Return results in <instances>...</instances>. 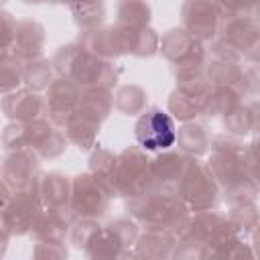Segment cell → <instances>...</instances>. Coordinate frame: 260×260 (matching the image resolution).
<instances>
[{
	"instance_id": "cell-1",
	"label": "cell",
	"mask_w": 260,
	"mask_h": 260,
	"mask_svg": "<svg viewBox=\"0 0 260 260\" xmlns=\"http://www.w3.org/2000/svg\"><path fill=\"white\" fill-rule=\"evenodd\" d=\"M128 209L140 223L146 225V230H167L173 234H179L189 211L177 193L160 187H150L148 191L132 197Z\"/></svg>"
},
{
	"instance_id": "cell-2",
	"label": "cell",
	"mask_w": 260,
	"mask_h": 260,
	"mask_svg": "<svg viewBox=\"0 0 260 260\" xmlns=\"http://www.w3.org/2000/svg\"><path fill=\"white\" fill-rule=\"evenodd\" d=\"M53 65L61 77L71 79L79 87H112L116 83V69L108 59H102L81 45H67L57 51Z\"/></svg>"
},
{
	"instance_id": "cell-3",
	"label": "cell",
	"mask_w": 260,
	"mask_h": 260,
	"mask_svg": "<svg viewBox=\"0 0 260 260\" xmlns=\"http://www.w3.org/2000/svg\"><path fill=\"white\" fill-rule=\"evenodd\" d=\"M2 142L8 150L26 148L43 158H55L67 148L65 134L45 122V118L32 122H12L4 128Z\"/></svg>"
},
{
	"instance_id": "cell-4",
	"label": "cell",
	"mask_w": 260,
	"mask_h": 260,
	"mask_svg": "<svg viewBox=\"0 0 260 260\" xmlns=\"http://www.w3.org/2000/svg\"><path fill=\"white\" fill-rule=\"evenodd\" d=\"M152 187L150 158L140 148H126L118 160L108 185L110 193L116 197H136Z\"/></svg>"
},
{
	"instance_id": "cell-5",
	"label": "cell",
	"mask_w": 260,
	"mask_h": 260,
	"mask_svg": "<svg viewBox=\"0 0 260 260\" xmlns=\"http://www.w3.org/2000/svg\"><path fill=\"white\" fill-rule=\"evenodd\" d=\"M177 195L187 205V209L205 211L215 207L217 201V185L211 171L195 158H189L185 171L177 185Z\"/></svg>"
},
{
	"instance_id": "cell-6",
	"label": "cell",
	"mask_w": 260,
	"mask_h": 260,
	"mask_svg": "<svg viewBox=\"0 0 260 260\" xmlns=\"http://www.w3.org/2000/svg\"><path fill=\"white\" fill-rule=\"evenodd\" d=\"M136 238H138V225L134 221L118 219L110 225H104V228L100 225L83 250L93 258L98 256L118 258L128 254L126 250L136 244Z\"/></svg>"
},
{
	"instance_id": "cell-7",
	"label": "cell",
	"mask_w": 260,
	"mask_h": 260,
	"mask_svg": "<svg viewBox=\"0 0 260 260\" xmlns=\"http://www.w3.org/2000/svg\"><path fill=\"white\" fill-rule=\"evenodd\" d=\"M110 189L95 175H79L71 181L69 207L81 217H100L110 205Z\"/></svg>"
},
{
	"instance_id": "cell-8",
	"label": "cell",
	"mask_w": 260,
	"mask_h": 260,
	"mask_svg": "<svg viewBox=\"0 0 260 260\" xmlns=\"http://www.w3.org/2000/svg\"><path fill=\"white\" fill-rule=\"evenodd\" d=\"M175 122L173 118L158 110H144L136 122V140L144 150H165L175 144Z\"/></svg>"
},
{
	"instance_id": "cell-9",
	"label": "cell",
	"mask_w": 260,
	"mask_h": 260,
	"mask_svg": "<svg viewBox=\"0 0 260 260\" xmlns=\"http://www.w3.org/2000/svg\"><path fill=\"white\" fill-rule=\"evenodd\" d=\"M41 209H43V203L32 189L14 191V195H10V199L2 207V215H4L8 234L22 236V234L32 232Z\"/></svg>"
},
{
	"instance_id": "cell-10",
	"label": "cell",
	"mask_w": 260,
	"mask_h": 260,
	"mask_svg": "<svg viewBox=\"0 0 260 260\" xmlns=\"http://www.w3.org/2000/svg\"><path fill=\"white\" fill-rule=\"evenodd\" d=\"M79 95H81V87L77 83H73L67 77H57L51 81V85L47 87V116H51V120L59 126H63L77 110L79 104Z\"/></svg>"
},
{
	"instance_id": "cell-11",
	"label": "cell",
	"mask_w": 260,
	"mask_h": 260,
	"mask_svg": "<svg viewBox=\"0 0 260 260\" xmlns=\"http://www.w3.org/2000/svg\"><path fill=\"white\" fill-rule=\"evenodd\" d=\"M75 211L69 205H47L41 209L32 234L37 236L39 242H49V244H63L67 232L75 223Z\"/></svg>"
},
{
	"instance_id": "cell-12",
	"label": "cell",
	"mask_w": 260,
	"mask_h": 260,
	"mask_svg": "<svg viewBox=\"0 0 260 260\" xmlns=\"http://www.w3.org/2000/svg\"><path fill=\"white\" fill-rule=\"evenodd\" d=\"M37 177H39V156L26 148L12 150L2 165V179L14 191L30 189Z\"/></svg>"
},
{
	"instance_id": "cell-13",
	"label": "cell",
	"mask_w": 260,
	"mask_h": 260,
	"mask_svg": "<svg viewBox=\"0 0 260 260\" xmlns=\"http://www.w3.org/2000/svg\"><path fill=\"white\" fill-rule=\"evenodd\" d=\"M217 8L213 0H187L183 6L185 30H189L195 39L205 41L217 32Z\"/></svg>"
},
{
	"instance_id": "cell-14",
	"label": "cell",
	"mask_w": 260,
	"mask_h": 260,
	"mask_svg": "<svg viewBox=\"0 0 260 260\" xmlns=\"http://www.w3.org/2000/svg\"><path fill=\"white\" fill-rule=\"evenodd\" d=\"M2 110L12 122H32L47 116V102L35 89H14L2 100Z\"/></svg>"
},
{
	"instance_id": "cell-15",
	"label": "cell",
	"mask_w": 260,
	"mask_h": 260,
	"mask_svg": "<svg viewBox=\"0 0 260 260\" xmlns=\"http://www.w3.org/2000/svg\"><path fill=\"white\" fill-rule=\"evenodd\" d=\"M45 45V28L35 20H20L16 22L14 41L10 55L16 57L20 63H28L35 59H41Z\"/></svg>"
},
{
	"instance_id": "cell-16",
	"label": "cell",
	"mask_w": 260,
	"mask_h": 260,
	"mask_svg": "<svg viewBox=\"0 0 260 260\" xmlns=\"http://www.w3.org/2000/svg\"><path fill=\"white\" fill-rule=\"evenodd\" d=\"M43 205H69L71 199V181L59 173L39 175L30 187Z\"/></svg>"
},
{
	"instance_id": "cell-17",
	"label": "cell",
	"mask_w": 260,
	"mask_h": 260,
	"mask_svg": "<svg viewBox=\"0 0 260 260\" xmlns=\"http://www.w3.org/2000/svg\"><path fill=\"white\" fill-rule=\"evenodd\" d=\"M134 246L138 250V256H171L173 248L177 246V238L167 230H146L140 240L136 238Z\"/></svg>"
},
{
	"instance_id": "cell-18",
	"label": "cell",
	"mask_w": 260,
	"mask_h": 260,
	"mask_svg": "<svg viewBox=\"0 0 260 260\" xmlns=\"http://www.w3.org/2000/svg\"><path fill=\"white\" fill-rule=\"evenodd\" d=\"M71 6L75 22L85 28H98L104 20V0H63Z\"/></svg>"
},
{
	"instance_id": "cell-19",
	"label": "cell",
	"mask_w": 260,
	"mask_h": 260,
	"mask_svg": "<svg viewBox=\"0 0 260 260\" xmlns=\"http://www.w3.org/2000/svg\"><path fill=\"white\" fill-rule=\"evenodd\" d=\"M175 140H179V146L183 152L187 154H201L207 150V144H209V134L205 132L203 126L195 124V122H187L179 134L175 136Z\"/></svg>"
},
{
	"instance_id": "cell-20",
	"label": "cell",
	"mask_w": 260,
	"mask_h": 260,
	"mask_svg": "<svg viewBox=\"0 0 260 260\" xmlns=\"http://www.w3.org/2000/svg\"><path fill=\"white\" fill-rule=\"evenodd\" d=\"M114 106L124 116L142 114L146 108V91L138 85H122L114 95Z\"/></svg>"
},
{
	"instance_id": "cell-21",
	"label": "cell",
	"mask_w": 260,
	"mask_h": 260,
	"mask_svg": "<svg viewBox=\"0 0 260 260\" xmlns=\"http://www.w3.org/2000/svg\"><path fill=\"white\" fill-rule=\"evenodd\" d=\"M150 20V8L144 0H122L118 4V24L122 26H146Z\"/></svg>"
},
{
	"instance_id": "cell-22",
	"label": "cell",
	"mask_w": 260,
	"mask_h": 260,
	"mask_svg": "<svg viewBox=\"0 0 260 260\" xmlns=\"http://www.w3.org/2000/svg\"><path fill=\"white\" fill-rule=\"evenodd\" d=\"M22 81H26L28 87L35 89V91L49 87L51 81H53V67H51V63L45 61V59H35V61L24 63V67H22Z\"/></svg>"
},
{
	"instance_id": "cell-23",
	"label": "cell",
	"mask_w": 260,
	"mask_h": 260,
	"mask_svg": "<svg viewBox=\"0 0 260 260\" xmlns=\"http://www.w3.org/2000/svg\"><path fill=\"white\" fill-rule=\"evenodd\" d=\"M22 67L24 63L12 55L0 59V93H10L22 83Z\"/></svg>"
},
{
	"instance_id": "cell-24",
	"label": "cell",
	"mask_w": 260,
	"mask_h": 260,
	"mask_svg": "<svg viewBox=\"0 0 260 260\" xmlns=\"http://www.w3.org/2000/svg\"><path fill=\"white\" fill-rule=\"evenodd\" d=\"M116 160H118V156L112 154L110 150H95V152L91 154V158H89V162H91V173H93L98 179H102L106 185H110L112 175H114V169H116Z\"/></svg>"
},
{
	"instance_id": "cell-25",
	"label": "cell",
	"mask_w": 260,
	"mask_h": 260,
	"mask_svg": "<svg viewBox=\"0 0 260 260\" xmlns=\"http://www.w3.org/2000/svg\"><path fill=\"white\" fill-rule=\"evenodd\" d=\"M14 30H16V20L8 12L0 10V59L10 55L12 41H14Z\"/></svg>"
},
{
	"instance_id": "cell-26",
	"label": "cell",
	"mask_w": 260,
	"mask_h": 260,
	"mask_svg": "<svg viewBox=\"0 0 260 260\" xmlns=\"http://www.w3.org/2000/svg\"><path fill=\"white\" fill-rule=\"evenodd\" d=\"M10 195H12V193H10V187H8V185L4 183V179L0 177V209L6 205V201L10 199Z\"/></svg>"
},
{
	"instance_id": "cell-27",
	"label": "cell",
	"mask_w": 260,
	"mask_h": 260,
	"mask_svg": "<svg viewBox=\"0 0 260 260\" xmlns=\"http://www.w3.org/2000/svg\"><path fill=\"white\" fill-rule=\"evenodd\" d=\"M28 4H43V2H57V0H24Z\"/></svg>"
},
{
	"instance_id": "cell-28",
	"label": "cell",
	"mask_w": 260,
	"mask_h": 260,
	"mask_svg": "<svg viewBox=\"0 0 260 260\" xmlns=\"http://www.w3.org/2000/svg\"><path fill=\"white\" fill-rule=\"evenodd\" d=\"M4 2H6V0H0V4H4Z\"/></svg>"
}]
</instances>
